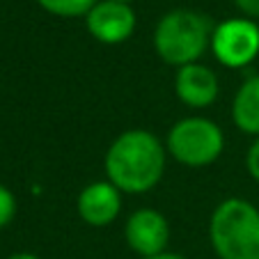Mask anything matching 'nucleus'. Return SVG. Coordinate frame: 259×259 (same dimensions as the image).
I'll list each match as a JSON object with an SVG mask.
<instances>
[{
  "mask_svg": "<svg viewBox=\"0 0 259 259\" xmlns=\"http://www.w3.org/2000/svg\"><path fill=\"white\" fill-rule=\"evenodd\" d=\"M76 209L85 225L108 227L122 211V191L108 179L92 181L80 191Z\"/></svg>",
  "mask_w": 259,
  "mask_h": 259,
  "instance_id": "6e6552de",
  "label": "nucleus"
},
{
  "mask_svg": "<svg viewBox=\"0 0 259 259\" xmlns=\"http://www.w3.org/2000/svg\"><path fill=\"white\" fill-rule=\"evenodd\" d=\"M232 122L239 131L259 138V76H250L241 83L232 101Z\"/></svg>",
  "mask_w": 259,
  "mask_h": 259,
  "instance_id": "9d476101",
  "label": "nucleus"
},
{
  "mask_svg": "<svg viewBox=\"0 0 259 259\" xmlns=\"http://www.w3.org/2000/svg\"><path fill=\"white\" fill-rule=\"evenodd\" d=\"M126 245L142 259L161 254L167 250L170 241V225L167 218L156 209H138L128 215L124 225Z\"/></svg>",
  "mask_w": 259,
  "mask_h": 259,
  "instance_id": "0eeeda50",
  "label": "nucleus"
},
{
  "mask_svg": "<svg viewBox=\"0 0 259 259\" xmlns=\"http://www.w3.org/2000/svg\"><path fill=\"white\" fill-rule=\"evenodd\" d=\"M106 177L128 195L156 188L165 175V145L147 128L119 133L106 152Z\"/></svg>",
  "mask_w": 259,
  "mask_h": 259,
  "instance_id": "f257e3e1",
  "label": "nucleus"
},
{
  "mask_svg": "<svg viewBox=\"0 0 259 259\" xmlns=\"http://www.w3.org/2000/svg\"><path fill=\"white\" fill-rule=\"evenodd\" d=\"M41 10L49 14L62 16V19H76V16H88V12L97 5L99 0H37Z\"/></svg>",
  "mask_w": 259,
  "mask_h": 259,
  "instance_id": "9b49d317",
  "label": "nucleus"
},
{
  "mask_svg": "<svg viewBox=\"0 0 259 259\" xmlns=\"http://www.w3.org/2000/svg\"><path fill=\"white\" fill-rule=\"evenodd\" d=\"M7 259H41L39 254H34V252H14V254H10Z\"/></svg>",
  "mask_w": 259,
  "mask_h": 259,
  "instance_id": "dca6fc26",
  "label": "nucleus"
},
{
  "mask_svg": "<svg viewBox=\"0 0 259 259\" xmlns=\"http://www.w3.org/2000/svg\"><path fill=\"white\" fill-rule=\"evenodd\" d=\"M220 80L213 73V69L204 64H186L177 69L175 76V94L181 103L188 108H206L218 99Z\"/></svg>",
  "mask_w": 259,
  "mask_h": 259,
  "instance_id": "1a4fd4ad",
  "label": "nucleus"
},
{
  "mask_svg": "<svg viewBox=\"0 0 259 259\" xmlns=\"http://www.w3.org/2000/svg\"><path fill=\"white\" fill-rule=\"evenodd\" d=\"M245 167H248L250 177H252L254 181L259 184V138L250 145L248 154H245Z\"/></svg>",
  "mask_w": 259,
  "mask_h": 259,
  "instance_id": "ddd939ff",
  "label": "nucleus"
},
{
  "mask_svg": "<svg viewBox=\"0 0 259 259\" xmlns=\"http://www.w3.org/2000/svg\"><path fill=\"white\" fill-rule=\"evenodd\" d=\"M136 12L126 3L117 0H99L85 16V28L97 41L106 46H117L131 39L136 32Z\"/></svg>",
  "mask_w": 259,
  "mask_h": 259,
  "instance_id": "423d86ee",
  "label": "nucleus"
},
{
  "mask_svg": "<svg viewBox=\"0 0 259 259\" xmlns=\"http://www.w3.org/2000/svg\"><path fill=\"white\" fill-rule=\"evenodd\" d=\"M147 259H186L184 254H177V252H161V254H154V257H147Z\"/></svg>",
  "mask_w": 259,
  "mask_h": 259,
  "instance_id": "2eb2a0df",
  "label": "nucleus"
},
{
  "mask_svg": "<svg viewBox=\"0 0 259 259\" xmlns=\"http://www.w3.org/2000/svg\"><path fill=\"white\" fill-rule=\"evenodd\" d=\"M215 25L206 14L195 10H172L156 23L154 51L165 64L186 67L200 62L206 49H211V34Z\"/></svg>",
  "mask_w": 259,
  "mask_h": 259,
  "instance_id": "f03ea898",
  "label": "nucleus"
},
{
  "mask_svg": "<svg viewBox=\"0 0 259 259\" xmlns=\"http://www.w3.org/2000/svg\"><path fill=\"white\" fill-rule=\"evenodd\" d=\"M211 51L227 69H243L259 55V25L252 19H227L211 34Z\"/></svg>",
  "mask_w": 259,
  "mask_h": 259,
  "instance_id": "39448f33",
  "label": "nucleus"
},
{
  "mask_svg": "<svg viewBox=\"0 0 259 259\" xmlns=\"http://www.w3.org/2000/svg\"><path fill=\"white\" fill-rule=\"evenodd\" d=\"M234 5L245 14V19H259V0H234Z\"/></svg>",
  "mask_w": 259,
  "mask_h": 259,
  "instance_id": "4468645a",
  "label": "nucleus"
},
{
  "mask_svg": "<svg viewBox=\"0 0 259 259\" xmlns=\"http://www.w3.org/2000/svg\"><path fill=\"white\" fill-rule=\"evenodd\" d=\"M117 3H126V5H131V0H117Z\"/></svg>",
  "mask_w": 259,
  "mask_h": 259,
  "instance_id": "f3484780",
  "label": "nucleus"
},
{
  "mask_svg": "<svg viewBox=\"0 0 259 259\" xmlns=\"http://www.w3.org/2000/svg\"><path fill=\"white\" fill-rule=\"evenodd\" d=\"M16 209H19V204H16L14 193H12L7 186H3V184H0V230H3V227H7L12 220H14Z\"/></svg>",
  "mask_w": 259,
  "mask_h": 259,
  "instance_id": "f8f14e48",
  "label": "nucleus"
},
{
  "mask_svg": "<svg viewBox=\"0 0 259 259\" xmlns=\"http://www.w3.org/2000/svg\"><path fill=\"white\" fill-rule=\"evenodd\" d=\"M209 239L220 259H259V206L227 197L213 209Z\"/></svg>",
  "mask_w": 259,
  "mask_h": 259,
  "instance_id": "7ed1b4c3",
  "label": "nucleus"
},
{
  "mask_svg": "<svg viewBox=\"0 0 259 259\" xmlns=\"http://www.w3.org/2000/svg\"><path fill=\"white\" fill-rule=\"evenodd\" d=\"M165 149L181 165L206 167L218 161L225 149V133L213 119L193 115L175 122L167 133Z\"/></svg>",
  "mask_w": 259,
  "mask_h": 259,
  "instance_id": "20e7f679",
  "label": "nucleus"
}]
</instances>
